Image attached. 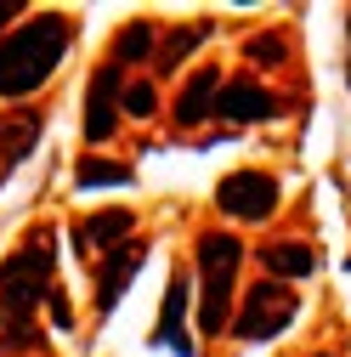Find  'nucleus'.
Listing matches in <instances>:
<instances>
[{
    "label": "nucleus",
    "instance_id": "f257e3e1",
    "mask_svg": "<svg viewBox=\"0 0 351 357\" xmlns=\"http://www.w3.org/2000/svg\"><path fill=\"white\" fill-rule=\"evenodd\" d=\"M63 46H68V17H34L23 29H12L0 40V97H29L40 91L57 63H63Z\"/></svg>",
    "mask_w": 351,
    "mask_h": 357
},
{
    "label": "nucleus",
    "instance_id": "f03ea898",
    "mask_svg": "<svg viewBox=\"0 0 351 357\" xmlns=\"http://www.w3.org/2000/svg\"><path fill=\"white\" fill-rule=\"evenodd\" d=\"M52 273H57L52 233H34L17 255L0 261V301H6V324H29V312L52 295Z\"/></svg>",
    "mask_w": 351,
    "mask_h": 357
},
{
    "label": "nucleus",
    "instance_id": "7ed1b4c3",
    "mask_svg": "<svg viewBox=\"0 0 351 357\" xmlns=\"http://www.w3.org/2000/svg\"><path fill=\"white\" fill-rule=\"evenodd\" d=\"M238 261H244V244H238L233 233H204V238H198V278H204V295H198V329H204V335H221V329H227V306H233Z\"/></svg>",
    "mask_w": 351,
    "mask_h": 357
},
{
    "label": "nucleus",
    "instance_id": "20e7f679",
    "mask_svg": "<svg viewBox=\"0 0 351 357\" xmlns=\"http://www.w3.org/2000/svg\"><path fill=\"white\" fill-rule=\"evenodd\" d=\"M295 306H300V295H295L289 284L260 278V284L244 289V306H238V318H233V335H238V340H272L278 329H289Z\"/></svg>",
    "mask_w": 351,
    "mask_h": 357
},
{
    "label": "nucleus",
    "instance_id": "39448f33",
    "mask_svg": "<svg viewBox=\"0 0 351 357\" xmlns=\"http://www.w3.org/2000/svg\"><path fill=\"white\" fill-rule=\"evenodd\" d=\"M215 204H221L233 221H267L278 210V182L267 170H233L221 188H215Z\"/></svg>",
    "mask_w": 351,
    "mask_h": 357
},
{
    "label": "nucleus",
    "instance_id": "423d86ee",
    "mask_svg": "<svg viewBox=\"0 0 351 357\" xmlns=\"http://www.w3.org/2000/svg\"><path fill=\"white\" fill-rule=\"evenodd\" d=\"M119 68L108 63L97 79H91V91H85V142H108L114 137V125H119Z\"/></svg>",
    "mask_w": 351,
    "mask_h": 357
},
{
    "label": "nucleus",
    "instance_id": "0eeeda50",
    "mask_svg": "<svg viewBox=\"0 0 351 357\" xmlns=\"http://www.w3.org/2000/svg\"><path fill=\"white\" fill-rule=\"evenodd\" d=\"M142 261H148V244H136V238H125L119 250L102 255V273H97V312H114V306H119L125 284L136 278V266H142Z\"/></svg>",
    "mask_w": 351,
    "mask_h": 357
},
{
    "label": "nucleus",
    "instance_id": "6e6552de",
    "mask_svg": "<svg viewBox=\"0 0 351 357\" xmlns=\"http://www.w3.org/2000/svg\"><path fill=\"white\" fill-rule=\"evenodd\" d=\"M272 97L260 91L255 79H227L221 85V97H215V114H221L227 125H255V119H272Z\"/></svg>",
    "mask_w": 351,
    "mask_h": 357
},
{
    "label": "nucleus",
    "instance_id": "1a4fd4ad",
    "mask_svg": "<svg viewBox=\"0 0 351 357\" xmlns=\"http://www.w3.org/2000/svg\"><path fill=\"white\" fill-rule=\"evenodd\" d=\"M40 142V108H6L0 114V159L6 165H23Z\"/></svg>",
    "mask_w": 351,
    "mask_h": 357
},
{
    "label": "nucleus",
    "instance_id": "9d476101",
    "mask_svg": "<svg viewBox=\"0 0 351 357\" xmlns=\"http://www.w3.org/2000/svg\"><path fill=\"white\" fill-rule=\"evenodd\" d=\"M221 74H215V68H198L187 85H182V97H176V119H182V125H204L210 114H215V97H221Z\"/></svg>",
    "mask_w": 351,
    "mask_h": 357
},
{
    "label": "nucleus",
    "instance_id": "9b49d317",
    "mask_svg": "<svg viewBox=\"0 0 351 357\" xmlns=\"http://www.w3.org/2000/svg\"><path fill=\"white\" fill-rule=\"evenodd\" d=\"M182 312H187V278L176 273L170 289H164V312H159V340H164L176 357H193V340L182 335Z\"/></svg>",
    "mask_w": 351,
    "mask_h": 357
},
{
    "label": "nucleus",
    "instance_id": "f8f14e48",
    "mask_svg": "<svg viewBox=\"0 0 351 357\" xmlns=\"http://www.w3.org/2000/svg\"><path fill=\"white\" fill-rule=\"evenodd\" d=\"M130 233H136V215H130V210H102V215H91V221L79 227V244L108 255V250H119Z\"/></svg>",
    "mask_w": 351,
    "mask_h": 357
},
{
    "label": "nucleus",
    "instance_id": "ddd939ff",
    "mask_svg": "<svg viewBox=\"0 0 351 357\" xmlns=\"http://www.w3.org/2000/svg\"><path fill=\"white\" fill-rule=\"evenodd\" d=\"M210 34V23H182V29H170L159 40V57H153V74H176L193 52H198V40Z\"/></svg>",
    "mask_w": 351,
    "mask_h": 357
},
{
    "label": "nucleus",
    "instance_id": "4468645a",
    "mask_svg": "<svg viewBox=\"0 0 351 357\" xmlns=\"http://www.w3.org/2000/svg\"><path fill=\"white\" fill-rule=\"evenodd\" d=\"M142 57H159V34H153V23H125V29L114 34V68L142 63Z\"/></svg>",
    "mask_w": 351,
    "mask_h": 357
},
{
    "label": "nucleus",
    "instance_id": "2eb2a0df",
    "mask_svg": "<svg viewBox=\"0 0 351 357\" xmlns=\"http://www.w3.org/2000/svg\"><path fill=\"white\" fill-rule=\"evenodd\" d=\"M260 261H267V273H272L278 284H283V278H306V273L318 266V255L306 250V244H267Z\"/></svg>",
    "mask_w": 351,
    "mask_h": 357
},
{
    "label": "nucleus",
    "instance_id": "dca6fc26",
    "mask_svg": "<svg viewBox=\"0 0 351 357\" xmlns=\"http://www.w3.org/2000/svg\"><path fill=\"white\" fill-rule=\"evenodd\" d=\"M74 182L79 188H125L130 182V165H114V159H85L74 170Z\"/></svg>",
    "mask_w": 351,
    "mask_h": 357
},
{
    "label": "nucleus",
    "instance_id": "f3484780",
    "mask_svg": "<svg viewBox=\"0 0 351 357\" xmlns=\"http://www.w3.org/2000/svg\"><path fill=\"white\" fill-rule=\"evenodd\" d=\"M283 52H289V40H283V34H255L249 46H244V57H249V63H260V68H278V63H283Z\"/></svg>",
    "mask_w": 351,
    "mask_h": 357
},
{
    "label": "nucleus",
    "instance_id": "a211bd4d",
    "mask_svg": "<svg viewBox=\"0 0 351 357\" xmlns=\"http://www.w3.org/2000/svg\"><path fill=\"white\" fill-rule=\"evenodd\" d=\"M130 119H148L153 108H159V91H153V85L148 79H136V85H125V102H119Z\"/></svg>",
    "mask_w": 351,
    "mask_h": 357
},
{
    "label": "nucleus",
    "instance_id": "6ab92c4d",
    "mask_svg": "<svg viewBox=\"0 0 351 357\" xmlns=\"http://www.w3.org/2000/svg\"><path fill=\"white\" fill-rule=\"evenodd\" d=\"M46 306H52V318H57V329H68V324H74V312H68L63 289H52V295H46Z\"/></svg>",
    "mask_w": 351,
    "mask_h": 357
},
{
    "label": "nucleus",
    "instance_id": "aec40b11",
    "mask_svg": "<svg viewBox=\"0 0 351 357\" xmlns=\"http://www.w3.org/2000/svg\"><path fill=\"white\" fill-rule=\"evenodd\" d=\"M12 17H23V0H0V29H6Z\"/></svg>",
    "mask_w": 351,
    "mask_h": 357
},
{
    "label": "nucleus",
    "instance_id": "412c9836",
    "mask_svg": "<svg viewBox=\"0 0 351 357\" xmlns=\"http://www.w3.org/2000/svg\"><path fill=\"white\" fill-rule=\"evenodd\" d=\"M0 324H6V318H0Z\"/></svg>",
    "mask_w": 351,
    "mask_h": 357
}]
</instances>
